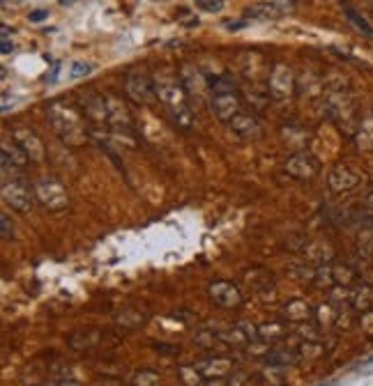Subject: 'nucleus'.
Here are the masks:
<instances>
[{
	"label": "nucleus",
	"mask_w": 373,
	"mask_h": 386,
	"mask_svg": "<svg viewBox=\"0 0 373 386\" xmlns=\"http://www.w3.org/2000/svg\"><path fill=\"white\" fill-rule=\"evenodd\" d=\"M5 200L19 212H28L30 207V189L21 184L19 180H12V186L5 182Z\"/></svg>",
	"instance_id": "nucleus-3"
},
{
	"label": "nucleus",
	"mask_w": 373,
	"mask_h": 386,
	"mask_svg": "<svg viewBox=\"0 0 373 386\" xmlns=\"http://www.w3.org/2000/svg\"><path fill=\"white\" fill-rule=\"evenodd\" d=\"M12 49L14 47H12V42H10V28L8 25H3V49L0 51H3V53H10Z\"/></svg>",
	"instance_id": "nucleus-9"
},
{
	"label": "nucleus",
	"mask_w": 373,
	"mask_h": 386,
	"mask_svg": "<svg viewBox=\"0 0 373 386\" xmlns=\"http://www.w3.org/2000/svg\"><path fill=\"white\" fill-rule=\"evenodd\" d=\"M196 5L205 12H219L221 5H224V0H196Z\"/></svg>",
	"instance_id": "nucleus-8"
},
{
	"label": "nucleus",
	"mask_w": 373,
	"mask_h": 386,
	"mask_svg": "<svg viewBox=\"0 0 373 386\" xmlns=\"http://www.w3.org/2000/svg\"><path fill=\"white\" fill-rule=\"evenodd\" d=\"M93 64L90 62H74L71 64V69H69V76L71 78H81V76H88V74H93Z\"/></svg>",
	"instance_id": "nucleus-7"
},
{
	"label": "nucleus",
	"mask_w": 373,
	"mask_h": 386,
	"mask_svg": "<svg viewBox=\"0 0 373 386\" xmlns=\"http://www.w3.org/2000/svg\"><path fill=\"white\" fill-rule=\"evenodd\" d=\"M212 90H214V95H231L235 93V81L231 76H219L217 81L212 83Z\"/></svg>",
	"instance_id": "nucleus-6"
},
{
	"label": "nucleus",
	"mask_w": 373,
	"mask_h": 386,
	"mask_svg": "<svg viewBox=\"0 0 373 386\" xmlns=\"http://www.w3.org/2000/svg\"><path fill=\"white\" fill-rule=\"evenodd\" d=\"M0 221H3V239H10V237H12L10 217H8V214H3V217H0Z\"/></svg>",
	"instance_id": "nucleus-10"
},
{
	"label": "nucleus",
	"mask_w": 373,
	"mask_h": 386,
	"mask_svg": "<svg viewBox=\"0 0 373 386\" xmlns=\"http://www.w3.org/2000/svg\"><path fill=\"white\" fill-rule=\"evenodd\" d=\"M124 88H127L132 99L141 104H152L157 99V85L146 71H129L127 78H124Z\"/></svg>",
	"instance_id": "nucleus-2"
},
{
	"label": "nucleus",
	"mask_w": 373,
	"mask_h": 386,
	"mask_svg": "<svg viewBox=\"0 0 373 386\" xmlns=\"http://www.w3.org/2000/svg\"><path fill=\"white\" fill-rule=\"evenodd\" d=\"M343 12H346V16H348V21L355 23V28H357L359 32H364L366 37H373V28L369 25V21H366L362 14H357V10L352 8V5L343 3Z\"/></svg>",
	"instance_id": "nucleus-5"
},
{
	"label": "nucleus",
	"mask_w": 373,
	"mask_h": 386,
	"mask_svg": "<svg viewBox=\"0 0 373 386\" xmlns=\"http://www.w3.org/2000/svg\"><path fill=\"white\" fill-rule=\"evenodd\" d=\"M47 16H49L47 10H39V12H32V14H30V21H32V23H39V21H44Z\"/></svg>",
	"instance_id": "nucleus-11"
},
{
	"label": "nucleus",
	"mask_w": 373,
	"mask_h": 386,
	"mask_svg": "<svg viewBox=\"0 0 373 386\" xmlns=\"http://www.w3.org/2000/svg\"><path fill=\"white\" fill-rule=\"evenodd\" d=\"M49 117H51V124L56 127V132L63 136L65 141H74L78 143L83 138V122L81 117L76 115L74 108L65 106V104H54V106L49 108Z\"/></svg>",
	"instance_id": "nucleus-1"
},
{
	"label": "nucleus",
	"mask_w": 373,
	"mask_h": 386,
	"mask_svg": "<svg viewBox=\"0 0 373 386\" xmlns=\"http://www.w3.org/2000/svg\"><path fill=\"white\" fill-rule=\"evenodd\" d=\"M359 182L357 173L350 168H337L335 175H332V186L337 189V191H346V189H352Z\"/></svg>",
	"instance_id": "nucleus-4"
}]
</instances>
